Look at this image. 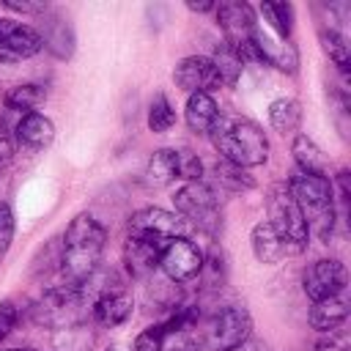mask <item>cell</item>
I'll return each instance as SVG.
<instances>
[{"instance_id": "cell-1", "label": "cell", "mask_w": 351, "mask_h": 351, "mask_svg": "<svg viewBox=\"0 0 351 351\" xmlns=\"http://www.w3.org/2000/svg\"><path fill=\"white\" fill-rule=\"evenodd\" d=\"M104 247H107L104 225L93 214H77L60 239V261H58L60 285L82 288L99 271Z\"/></svg>"}, {"instance_id": "cell-2", "label": "cell", "mask_w": 351, "mask_h": 351, "mask_svg": "<svg viewBox=\"0 0 351 351\" xmlns=\"http://www.w3.org/2000/svg\"><path fill=\"white\" fill-rule=\"evenodd\" d=\"M208 137H211L214 151L222 156V162H230L236 167L247 170V167H258L269 159V137L252 118L219 112Z\"/></svg>"}, {"instance_id": "cell-3", "label": "cell", "mask_w": 351, "mask_h": 351, "mask_svg": "<svg viewBox=\"0 0 351 351\" xmlns=\"http://www.w3.org/2000/svg\"><path fill=\"white\" fill-rule=\"evenodd\" d=\"M285 184L302 208V217L307 222V233L321 239V241H329L335 233V222H337V203H335L332 178L296 170Z\"/></svg>"}, {"instance_id": "cell-4", "label": "cell", "mask_w": 351, "mask_h": 351, "mask_svg": "<svg viewBox=\"0 0 351 351\" xmlns=\"http://www.w3.org/2000/svg\"><path fill=\"white\" fill-rule=\"evenodd\" d=\"M173 206L176 214L184 219L186 228H195L197 233L208 236L211 241L219 239L222 233V197L214 189L211 181H186L173 192Z\"/></svg>"}, {"instance_id": "cell-5", "label": "cell", "mask_w": 351, "mask_h": 351, "mask_svg": "<svg viewBox=\"0 0 351 351\" xmlns=\"http://www.w3.org/2000/svg\"><path fill=\"white\" fill-rule=\"evenodd\" d=\"M90 313V304L80 288H66V285H52L47 288L30 307V321L44 329L66 332L74 326H82Z\"/></svg>"}, {"instance_id": "cell-6", "label": "cell", "mask_w": 351, "mask_h": 351, "mask_svg": "<svg viewBox=\"0 0 351 351\" xmlns=\"http://www.w3.org/2000/svg\"><path fill=\"white\" fill-rule=\"evenodd\" d=\"M266 214H269L266 222L285 241L288 252L299 255L307 247L310 233H307V222L302 217V208H299V203L291 195L285 181H274L266 186Z\"/></svg>"}, {"instance_id": "cell-7", "label": "cell", "mask_w": 351, "mask_h": 351, "mask_svg": "<svg viewBox=\"0 0 351 351\" xmlns=\"http://www.w3.org/2000/svg\"><path fill=\"white\" fill-rule=\"evenodd\" d=\"M184 233H186L184 219L176 211H167V208H159V206L140 208L126 222V239L151 244L156 250H165L170 241L184 239Z\"/></svg>"}, {"instance_id": "cell-8", "label": "cell", "mask_w": 351, "mask_h": 351, "mask_svg": "<svg viewBox=\"0 0 351 351\" xmlns=\"http://www.w3.org/2000/svg\"><path fill=\"white\" fill-rule=\"evenodd\" d=\"M247 337H252V315L244 304H225L206 329V348L208 351H233Z\"/></svg>"}, {"instance_id": "cell-9", "label": "cell", "mask_w": 351, "mask_h": 351, "mask_svg": "<svg viewBox=\"0 0 351 351\" xmlns=\"http://www.w3.org/2000/svg\"><path fill=\"white\" fill-rule=\"evenodd\" d=\"M346 288H348V271H346V263L337 258H318L302 274V291L310 302L340 296L346 293Z\"/></svg>"}, {"instance_id": "cell-10", "label": "cell", "mask_w": 351, "mask_h": 351, "mask_svg": "<svg viewBox=\"0 0 351 351\" xmlns=\"http://www.w3.org/2000/svg\"><path fill=\"white\" fill-rule=\"evenodd\" d=\"M200 266H203V250H200L195 241H189L186 236L170 241V244L162 250V255H159V269H162V274H165L173 285L197 280Z\"/></svg>"}, {"instance_id": "cell-11", "label": "cell", "mask_w": 351, "mask_h": 351, "mask_svg": "<svg viewBox=\"0 0 351 351\" xmlns=\"http://www.w3.org/2000/svg\"><path fill=\"white\" fill-rule=\"evenodd\" d=\"M36 19H38V25L33 30L41 38V49H47L58 60H69L77 49V36H74V27H71L69 16L55 11V8H47Z\"/></svg>"}, {"instance_id": "cell-12", "label": "cell", "mask_w": 351, "mask_h": 351, "mask_svg": "<svg viewBox=\"0 0 351 351\" xmlns=\"http://www.w3.org/2000/svg\"><path fill=\"white\" fill-rule=\"evenodd\" d=\"M214 16H217V25L219 30L225 33V44L236 47L241 41H250V36L255 33L258 27V16H255V8L244 0H225V3H217L214 8Z\"/></svg>"}, {"instance_id": "cell-13", "label": "cell", "mask_w": 351, "mask_h": 351, "mask_svg": "<svg viewBox=\"0 0 351 351\" xmlns=\"http://www.w3.org/2000/svg\"><path fill=\"white\" fill-rule=\"evenodd\" d=\"M41 52V38L33 30V25L16 22L11 16H0V55L8 63L33 58Z\"/></svg>"}, {"instance_id": "cell-14", "label": "cell", "mask_w": 351, "mask_h": 351, "mask_svg": "<svg viewBox=\"0 0 351 351\" xmlns=\"http://www.w3.org/2000/svg\"><path fill=\"white\" fill-rule=\"evenodd\" d=\"M250 41H252V49L258 55V66H271L282 74H296L299 71V49L291 41H280V38L269 36L261 27H255Z\"/></svg>"}, {"instance_id": "cell-15", "label": "cell", "mask_w": 351, "mask_h": 351, "mask_svg": "<svg viewBox=\"0 0 351 351\" xmlns=\"http://www.w3.org/2000/svg\"><path fill=\"white\" fill-rule=\"evenodd\" d=\"M173 82L184 93H208V88L217 85V71L208 55H186L173 69Z\"/></svg>"}, {"instance_id": "cell-16", "label": "cell", "mask_w": 351, "mask_h": 351, "mask_svg": "<svg viewBox=\"0 0 351 351\" xmlns=\"http://www.w3.org/2000/svg\"><path fill=\"white\" fill-rule=\"evenodd\" d=\"M132 313H134V299H132V293L123 291V288L107 291V293H101V296H96V299L90 302V318H93L99 326H107V329L126 324V321L132 318Z\"/></svg>"}, {"instance_id": "cell-17", "label": "cell", "mask_w": 351, "mask_h": 351, "mask_svg": "<svg viewBox=\"0 0 351 351\" xmlns=\"http://www.w3.org/2000/svg\"><path fill=\"white\" fill-rule=\"evenodd\" d=\"M14 134H16V143L22 148H27V151L36 154V151H44V148L52 145V140H55V123L47 115H41V112H25L16 121Z\"/></svg>"}, {"instance_id": "cell-18", "label": "cell", "mask_w": 351, "mask_h": 351, "mask_svg": "<svg viewBox=\"0 0 351 351\" xmlns=\"http://www.w3.org/2000/svg\"><path fill=\"white\" fill-rule=\"evenodd\" d=\"M348 318V296L340 293V296H332V299H324V302H313L310 313H307V321L315 332L321 335H332L337 332Z\"/></svg>"}, {"instance_id": "cell-19", "label": "cell", "mask_w": 351, "mask_h": 351, "mask_svg": "<svg viewBox=\"0 0 351 351\" xmlns=\"http://www.w3.org/2000/svg\"><path fill=\"white\" fill-rule=\"evenodd\" d=\"M217 118H219V107H217V101H214L211 93H203L200 90V93H189L186 96L184 121H186V126H189L192 134L206 137L211 132V126L217 123Z\"/></svg>"}, {"instance_id": "cell-20", "label": "cell", "mask_w": 351, "mask_h": 351, "mask_svg": "<svg viewBox=\"0 0 351 351\" xmlns=\"http://www.w3.org/2000/svg\"><path fill=\"white\" fill-rule=\"evenodd\" d=\"M250 247H252V255L258 263H280L282 258H288V247L285 241L271 230L269 222H258L250 233Z\"/></svg>"}, {"instance_id": "cell-21", "label": "cell", "mask_w": 351, "mask_h": 351, "mask_svg": "<svg viewBox=\"0 0 351 351\" xmlns=\"http://www.w3.org/2000/svg\"><path fill=\"white\" fill-rule=\"evenodd\" d=\"M178 178V151L176 148H159L145 162V184L154 189H162Z\"/></svg>"}, {"instance_id": "cell-22", "label": "cell", "mask_w": 351, "mask_h": 351, "mask_svg": "<svg viewBox=\"0 0 351 351\" xmlns=\"http://www.w3.org/2000/svg\"><path fill=\"white\" fill-rule=\"evenodd\" d=\"M159 255L162 250L151 247V244H143V241H132L126 239L123 241V263H126V271L132 277H148L159 269Z\"/></svg>"}, {"instance_id": "cell-23", "label": "cell", "mask_w": 351, "mask_h": 351, "mask_svg": "<svg viewBox=\"0 0 351 351\" xmlns=\"http://www.w3.org/2000/svg\"><path fill=\"white\" fill-rule=\"evenodd\" d=\"M291 154H293V162H296V170H299V173L326 176V156H324V151L318 148V143H315L313 137H307V134H293Z\"/></svg>"}, {"instance_id": "cell-24", "label": "cell", "mask_w": 351, "mask_h": 351, "mask_svg": "<svg viewBox=\"0 0 351 351\" xmlns=\"http://www.w3.org/2000/svg\"><path fill=\"white\" fill-rule=\"evenodd\" d=\"M269 123L274 132H280L282 137L285 134H293L299 132L302 126V104L291 96H280L269 104Z\"/></svg>"}, {"instance_id": "cell-25", "label": "cell", "mask_w": 351, "mask_h": 351, "mask_svg": "<svg viewBox=\"0 0 351 351\" xmlns=\"http://www.w3.org/2000/svg\"><path fill=\"white\" fill-rule=\"evenodd\" d=\"M208 58H211L214 71H217V85H228V88H233V85L239 82L241 71H244V63L239 60L236 49H233L230 44L222 41V44L214 47V52H211Z\"/></svg>"}, {"instance_id": "cell-26", "label": "cell", "mask_w": 351, "mask_h": 351, "mask_svg": "<svg viewBox=\"0 0 351 351\" xmlns=\"http://www.w3.org/2000/svg\"><path fill=\"white\" fill-rule=\"evenodd\" d=\"M214 189L217 192H250L255 189V178L244 170V167H236L230 162H217L214 165Z\"/></svg>"}, {"instance_id": "cell-27", "label": "cell", "mask_w": 351, "mask_h": 351, "mask_svg": "<svg viewBox=\"0 0 351 351\" xmlns=\"http://www.w3.org/2000/svg\"><path fill=\"white\" fill-rule=\"evenodd\" d=\"M318 44H321L324 55L337 66V71H340V74H348V66H351L348 38H346L337 27H321V30H318Z\"/></svg>"}, {"instance_id": "cell-28", "label": "cell", "mask_w": 351, "mask_h": 351, "mask_svg": "<svg viewBox=\"0 0 351 351\" xmlns=\"http://www.w3.org/2000/svg\"><path fill=\"white\" fill-rule=\"evenodd\" d=\"M47 99V90L36 82H22V85H14L5 90L3 96V104L5 110H16V112H36V107Z\"/></svg>"}, {"instance_id": "cell-29", "label": "cell", "mask_w": 351, "mask_h": 351, "mask_svg": "<svg viewBox=\"0 0 351 351\" xmlns=\"http://www.w3.org/2000/svg\"><path fill=\"white\" fill-rule=\"evenodd\" d=\"M197 280L208 291H217V288H222L228 282V258H225L222 247L214 244L208 252H203V266H200Z\"/></svg>"}, {"instance_id": "cell-30", "label": "cell", "mask_w": 351, "mask_h": 351, "mask_svg": "<svg viewBox=\"0 0 351 351\" xmlns=\"http://www.w3.org/2000/svg\"><path fill=\"white\" fill-rule=\"evenodd\" d=\"M261 16L280 36V41L291 38V33H293V5L291 3H261Z\"/></svg>"}, {"instance_id": "cell-31", "label": "cell", "mask_w": 351, "mask_h": 351, "mask_svg": "<svg viewBox=\"0 0 351 351\" xmlns=\"http://www.w3.org/2000/svg\"><path fill=\"white\" fill-rule=\"evenodd\" d=\"M176 121L178 118H176V110H173L170 99L165 93H156L148 104V129L156 132V134H165L176 126Z\"/></svg>"}, {"instance_id": "cell-32", "label": "cell", "mask_w": 351, "mask_h": 351, "mask_svg": "<svg viewBox=\"0 0 351 351\" xmlns=\"http://www.w3.org/2000/svg\"><path fill=\"white\" fill-rule=\"evenodd\" d=\"M165 340H167V332H165L162 321L151 324L134 337V351H165Z\"/></svg>"}, {"instance_id": "cell-33", "label": "cell", "mask_w": 351, "mask_h": 351, "mask_svg": "<svg viewBox=\"0 0 351 351\" xmlns=\"http://www.w3.org/2000/svg\"><path fill=\"white\" fill-rule=\"evenodd\" d=\"M14 228H16V217L14 208L8 203H0V263L5 261L11 241H14Z\"/></svg>"}, {"instance_id": "cell-34", "label": "cell", "mask_w": 351, "mask_h": 351, "mask_svg": "<svg viewBox=\"0 0 351 351\" xmlns=\"http://www.w3.org/2000/svg\"><path fill=\"white\" fill-rule=\"evenodd\" d=\"M178 178L184 181H203V162L192 151H178Z\"/></svg>"}, {"instance_id": "cell-35", "label": "cell", "mask_w": 351, "mask_h": 351, "mask_svg": "<svg viewBox=\"0 0 351 351\" xmlns=\"http://www.w3.org/2000/svg\"><path fill=\"white\" fill-rule=\"evenodd\" d=\"M16 321H19V307L11 299H3L0 302V343L14 332Z\"/></svg>"}, {"instance_id": "cell-36", "label": "cell", "mask_w": 351, "mask_h": 351, "mask_svg": "<svg viewBox=\"0 0 351 351\" xmlns=\"http://www.w3.org/2000/svg\"><path fill=\"white\" fill-rule=\"evenodd\" d=\"M3 5L8 11H16V14H30V16H38L49 8V3L38 0V3H30V0H3Z\"/></svg>"}, {"instance_id": "cell-37", "label": "cell", "mask_w": 351, "mask_h": 351, "mask_svg": "<svg viewBox=\"0 0 351 351\" xmlns=\"http://www.w3.org/2000/svg\"><path fill=\"white\" fill-rule=\"evenodd\" d=\"M315 351H348V343H346V337H343V335L332 332L329 337H324V340H318V343H315Z\"/></svg>"}, {"instance_id": "cell-38", "label": "cell", "mask_w": 351, "mask_h": 351, "mask_svg": "<svg viewBox=\"0 0 351 351\" xmlns=\"http://www.w3.org/2000/svg\"><path fill=\"white\" fill-rule=\"evenodd\" d=\"M14 154H16V148H14L11 137L0 134V170H3V167H8V162L14 159Z\"/></svg>"}, {"instance_id": "cell-39", "label": "cell", "mask_w": 351, "mask_h": 351, "mask_svg": "<svg viewBox=\"0 0 351 351\" xmlns=\"http://www.w3.org/2000/svg\"><path fill=\"white\" fill-rule=\"evenodd\" d=\"M233 351H266V343H261V340H255V337H247L241 346H236Z\"/></svg>"}, {"instance_id": "cell-40", "label": "cell", "mask_w": 351, "mask_h": 351, "mask_svg": "<svg viewBox=\"0 0 351 351\" xmlns=\"http://www.w3.org/2000/svg\"><path fill=\"white\" fill-rule=\"evenodd\" d=\"M186 8H189V11H195V14H208V11H214V8H217V3H214V0H206V3H192V0H189V3H186Z\"/></svg>"}, {"instance_id": "cell-41", "label": "cell", "mask_w": 351, "mask_h": 351, "mask_svg": "<svg viewBox=\"0 0 351 351\" xmlns=\"http://www.w3.org/2000/svg\"><path fill=\"white\" fill-rule=\"evenodd\" d=\"M165 351H197V343H195V340H178V343H173V346L165 348Z\"/></svg>"}, {"instance_id": "cell-42", "label": "cell", "mask_w": 351, "mask_h": 351, "mask_svg": "<svg viewBox=\"0 0 351 351\" xmlns=\"http://www.w3.org/2000/svg\"><path fill=\"white\" fill-rule=\"evenodd\" d=\"M107 351H126V348H121V346H112V348H107Z\"/></svg>"}, {"instance_id": "cell-43", "label": "cell", "mask_w": 351, "mask_h": 351, "mask_svg": "<svg viewBox=\"0 0 351 351\" xmlns=\"http://www.w3.org/2000/svg\"><path fill=\"white\" fill-rule=\"evenodd\" d=\"M8 351H36V348H8Z\"/></svg>"}]
</instances>
